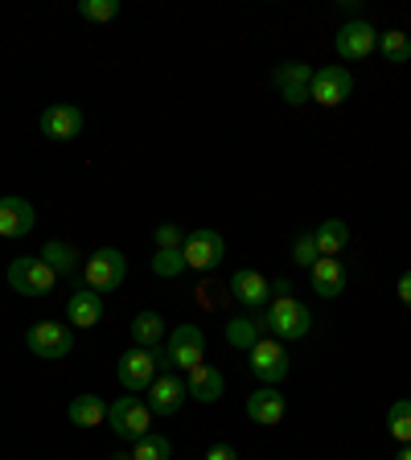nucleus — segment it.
Instances as JSON below:
<instances>
[{
  "mask_svg": "<svg viewBox=\"0 0 411 460\" xmlns=\"http://www.w3.org/2000/svg\"><path fill=\"white\" fill-rule=\"evenodd\" d=\"M161 366H169V354H165L161 345H153V349L136 345V349H128V354L115 362V378H120L124 391H148V386L156 383V370H161Z\"/></svg>",
  "mask_w": 411,
  "mask_h": 460,
  "instance_id": "f257e3e1",
  "label": "nucleus"
},
{
  "mask_svg": "<svg viewBox=\"0 0 411 460\" xmlns=\"http://www.w3.org/2000/svg\"><path fill=\"white\" fill-rule=\"evenodd\" d=\"M259 325L272 329V337H276V341H300V337L313 329V313H308L297 296H276L268 305V313H264V321H259Z\"/></svg>",
  "mask_w": 411,
  "mask_h": 460,
  "instance_id": "f03ea898",
  "label": "nucleus"
},
{
  "mask_svg": "<svg viewBox=\"0 0 411 460\" xmlns=\"http://www.w3.org/2000/svg\"><path fill=\"white\" fill-rule=\"evenodd\" d=\"M83 276H86V288H95L99 296H103V292H115V288L128 279V259H124V251L99 247L95 255L83 263Z\"/></svg>",
  "mask_w": 411,
  "mask_h": 460,
  "instance_id": "7ed1b4c3",
  "label": "nucleus"
},
{
  "mask_svg": "<svg viewBox=\"0 0 411 460\" xmlns=\"http://www.w3.org/2000/svg\"><path fill=\"white\" fill-rule=\"evenodd\" d=\"M107 423H112V431L120 440L136 444L140 436H148V428H153V411H148V402L124 394V399H115L112 407H107Z\"/></svg>",
  "mask_w": 411,
  "mask_h": 460,
  "instance_id": "20e7f679",
  "label": "nucleus"
},
{
  "mask_svg": "<svg viewBox=\"0 0 411 460\" xmlns=\"http://www.w3.org/2000/svg\"><path fill=\"white\" fill-rule=\"evenodd\" d=\"M25 345L29 354H38L41 362H58V358H70L75 349V333L58 321H38V325L25 329Z\"/></svg>",
  "mask_w": 411,
  "mask_h": 460,
  "instance_id": "39448f33",
  "label": "nucleus"
},
{
  "mask_svg": "<svg viewBox=\"0 0 411 460\" xmlns=\"http://www.w3.org/2000/svg\"><path fill=\"white\" fill-rule=\"evenodd\" d=\"M54 284H58L54 268L41 263L38 255H21V259H13L9 263V288L13 292H21V296H46Z\"/></svg>",
  "mask_w": 411,
  "mask_h": 460,
  "instance_id": "423d86ee",
  "label": "nucleus"
},
{
  "mask_svg": "<svg viewBox=\"0 0 411 460\" xmlns=\"http://www.w3.org/2000/svg\"><path fill=\"white\" fill-rule=\"evenodd\" d=\"M165 354H169V366L173 370H198L206 362V333L198 325H177L169 333V345H165Z\"/></svg>",
  "mask_w": 411,
  "mask_h": 460,
  "instance_id": "0eeeda50",
  "label": "nucleus"
},
{
  "mask_svg": "<svg viewBox=\"0 0 411 460\" xmlns=\"http://www.w3.org/2000/svg\"><path fill=\"white\" fill-rule=\"evenodd\" d=\"M288 370H292V358H288L284 341L264 337V341L251 349V374H255L264 386H280L288 378Z\"/></svg>",
  "mask_w": 411,
  "mask_h": 460,
  "instance_id": "6e6552de",
  "label": "nucleus"
},
{
  "mask_svg": "<svg viewBox=\"0 0 411 460\" xmlns=\"http://www.w3.org/2000/svg\"><path fill=\"white\" fill-rule=\"evenodd\" d=\"M182 255H185V268L193 271H214L227 255V243H222L219 230H190L182 243Z\"/></svg>",
  "mask_w": 411,
  "mask_h": 460,
  "instance_id": "1a4fd4ad",
  "label": "nucleus"
},
{
  "mask_svg": "<svg viewBox=\"0 0 411 460\" xmlns=\"http://www.w3.org/2000/svg\"><path fill=\"white\" fill-rule=\"evenodd\" d=\"M354 95V78L345 66H321L313 70V86H308V99L321 107H337Z\"/></svg>",
  "mask_w": 411,
  "mask_h": 460,
  "instance_id": "9d476101",
  "label": "nucleus"
},
{
  "mask_svg": "<svg viewBox=\"0 0 411 460\" xmlns=\"http://www.w3.org/2000/svg\"><path fill=\"white\" fill-rule=\"evenodd\" d=\"M379 49V29L371 21H345L337 29V58L345 62H366V58Z\"/></svg>",
  "mask_w": 411,
  "mask_h": 460,
  "instance_id": "9b49d317",
  "label": "nucleus"
},
{
  "mask_svg": "<svg viewBox=\"0 0 411 460\" xmlns=\"http://www.w3.org/2000/svg\"><path fill=\"white\" fill-rule=\"evenodd\" d=\"M272 86L284 95V103L300 107L308 99V86H313V70L305 62H284V66L272 70Z\"/></svg>",
  "mask_w": 411,
  "mask_h": 460,
  "instance_id": "f8f14e48",
  "label": "nucleus"
},
{
  "mask_svg": "<svg viewBox=\"0 0 411 460\" xmlns=\"http://www.w3.org/2000/svg\"><path fill=\"white\" fill-rule=\"evenodd\" d=\"M38 226V210L25 198H0V239H25Z\"/></svg>",
  "mask_w": 411,
  "mask_h": 460,
  "instance_id": "ddd939ff",
  "label": "nucleus"
},
{
  "mask_svg": "<svg viewBox=\"0 0 411 460\" xmlns=\"http://www.w3.org/2000/svg\"><path fill=\"white\" fill-rule=\"evenodd\" d=\"M230 292H235V300L243 308H264L272 300V279L259 276L255 268H239L230 276Z\"/></svg>",
  "mask_w": 411,
  "mask_h": 460,
  "instance_id": "4468645a",
  "label": "nucleus"
},
{
  "mask_svg": "<svg viewBox=\"0 0 411 460\" xmlns=\"http://www.w3.org/2000/svg\"><path fill=\"white\" fill-rule=\"evenodd\" d=\"M185 399H190V391H185V378H173V374H165V378H156V383L148 386V411L165 415V420L182 411Z\"/></svg>",
  "mask_w": 411,
  "mask_h": 460,
  "instance_id": "2eb2a0df",
  "label": "nucleus"
},
{
  "mask_svg": "<svg viewBox=\"0 0 411 460\" xmlns=\"http://www.w3.org/2000/svg\"><path fill=\"white\" fill-rule=\"evenodd\" d=\"M41 132H46L49 140H75V136L83 132V111H78L75 103H49L46 111H41Z\"/></svg>",
  "mask_w": 411,
  "mask_h": 460,
  "instance_id": "dca6fc26",
  "label": "nucleus"
},
{
  "mask_svg": "<svg viewBox=\"0 0 411 460\" xmlns=\"http://www.w3.org/2000/svg\"><path fill=\"white\" fill-rule=\"evenodd\" d=\"M308 284H313V292L321 300H337L345 292V263H337L334 255H321L308 268Z\"/></svg>",
  "mask_w": 411,
  "mask_h": 460,
  "instance_id": "f3484780",
  "label": "nucleus"
},
{
  "mask_svg": "<svg viewBox=\"0 0 411 460\" xmlns=\"http://www.w3.org/2000/svg\"><path fill=\"white\" fill-rule=\"evenodd\" d=\"M284 411H288V402L276 386H259V391L247 399V420L264 423V428H276V423L284 420Z\"/></svg>",
  "mask_w": 411,
  "mask_h": 460,
  "instance_id": "a211bd4d",
  "label": "nucleus"
},
{
  "mask_svg": "<svg viewBox=\"0 0 411 460\" xmlns=\"http://www.w3.org/2000/svg\"><path fill=\"white\" fill-rule=\"evenodd\" d=\"M67 316L75 329H91L103 321V296H99L95 288H78V292H70L67 300Z\"/></svg>",
  "mask_w": 411,
  "mask_h": 460,
  "instance_id": "6ab92c4d",
  "label": "nucleus"
},
{
  "mask_svg": "<svg viewBox=\"0 0 411 460\" xmlns=\"http://www.w3.org/2000/svg\"><path fill=\"white\" fill-rule=\"evenodd\" d=\"M222 370H214V366L201 362L198 370H190V378H185V391H190V399L198 402H219L222 399Z\"/></svg>",
  "mask_w": 411,
  "mask_h": 460,
  "instance_id": "aec40b11",
  "label": "nucleus"
},
{
  "mask_svg": "<svg viewBox=\"0 0 411 460\" xmlns=\"http://www.w3.org/2000/svg\"><path fill=\"white\" fill-rule=\"evenodd\" d=\"M41 263H49L54 268V276L62 279V276H75L78 268H83V259H78V251L70 247V243H62V239H49L46 247H41Z\"/></svg>",
  "mask_w": 411,
  "mask_h": 460,
  "instance_id": "412c9836",
  "label": "nucleus"
},
{
  "mask_svg": "<svg viewBox=\"0 0 411 460\" xmlns=\"http://www.w3.org/2000/svg\"><path fill=\"white\" fill-rule=\"evenodd\" d=\"M67 415H70L75 428H99V423L107 420V402L99 399V394H75L70 407H67Z\"/></svg>",
  "mask_w": 411,
  "mask_h": 460,
  "instance_id": "4be33fe9",
  "label": "nucleus"
},
{
  "mask_svg": "<svg viewBox=\"0 0 411 460\" xmlns=\"http://www.w3.org/2000/svg\"><path fill=\"white\" fill-rule=\"evenodd\" d=\"M165 329H169L165 316L153 313V308H144V313H136V321H132V341L144 345V349H153V345L165 337Z\"/></svg>",
  "mask_w": 411,
  "mask_h": 460,
  "instance_id": "5701e85b",
  "label": "nucleus"
},
{
  "mask_svg": "<svg viewBox=\"0 0 411 460\" xmlns=\"http://www.w3.org/2000/svg\"><path fill=\"white\" fill-rule=\"evenodd\" d=\"M313 239H317V251H321V255H334L337 259V251L350 243V226H345L342 218H326L321 226L313 230Z\"/></svg>",
  "mask_w": 411,
  "mask_h": 460,
  "instance_id": "b1692460",
  "label": "nucleus"
},
{
  "mask_svg": "<svg viewBox=\"0 0 411 460\" xmlns=\"http://www.w3.org/2000/svg\"><path fill=\"white\" fill-rule=\"evenodd\" d=\"M227 341L235 345V349H255L259 341H264V325H259V321H251V316H235V321H230L227 325Z\"/></svg>",
  "mask_w": 411,
  "mask_h": 460,
  "instance_id": "393cba45",
  "label": "nucleus"
},
{
  "mask_svg": "<svg viewBox=\"0 0 411 460\" xmlns=\"http://www.w3.org/2000/svg\"><path fill=\"white\" fill-rule=\"evenodd\" d=\"M379 54H383L391 66H403L411 58V38L403 29H383V33H379Z\"/></svg>",
  "mask_w": 411,
  "mask_h": 460,
  "instance_id": "a878e982",
  "label": "nucleus"
},
{
  "mask_svg": "<svg viewBox=\"0 0 411 460\" xmlns=\"http://www.w3.org/2000/svg\"><path fill=\"white\" fill-rule=\"evenodd\" d=\"M173 456V440L169 436H161V431H148V436H140L132 448V460H169Z\"/></svg>",
  "mask_w": 411,
  "mask_h": 460,
  "instance_id": "bb28decb",
  "label": "nucleus"
},
{
  "mask_svg": "<svg viewBox=\"0 0 411 460\" xmlns=\"http://www.w3.org/2000/svg\"><path fill=\"white\" fill-rule=\"evenodd\" d=\"M387 431L399 444H411V399H395L387 407Z\"/></svg>",
  "mask_w": 411,
  "mask_h": 460,
  "instance_id": "cd10ccee",
  "label": "nucleus"
},
{
  "mask_svg": "<svg viewBox=\"0 0 411 460\" xmlns=\"http://www.w3.org/2000/svg\"><path fill=\"white\" fill-rule=\"evenodd\" d=\"M182 271H190V268H185V255H182V251H156V255H153V276L177 279Z\"/></svg>",
  "mask_w": 411,
  "mask_h": 460,
  "instance_id": "c85d7f7f",
  "label": "nucleus"
},
{
  "mask_svg": "<svg viewBox=\"0 0 411 460\" xmlns=\"http://www.w3.org/2000/svg\"><path fill=\"white\" fill-rule=\"evenodd\" d=\"M78 13L86 21H115L120 17V0H78Z\"/></svg>",
  "mask_w": 411,
  "mask_h": 460,
  "instance_id": "c756f323",
  "label": "nucleus"
},
{
  "mask_svg": "<svg viewBox=\"0 0 411 460\" xmlns=\"http://www.w3.org/2000/svg\"><path fill=\"white\" fill-rule=\"evenodd\" d=\"M292 259H297L300 268H313L317 259H321V251H317V239H313V234H300V239L292 243Z\"/></svg>",
  "mask_w": 411,
  "mask_h": 460,
  "instance_id": "7c9ffc66",
  "label": "nucleus"
},
{
  "mask_svg": "<svg viewBox=\"0 0 411 460\" xmlns=\"http://www.w3.org/2000/svg\"><path fill=\"white\" fill-rule=\"evenodd\" d=\"M185 243V230L173 226V222H165V226H156V251H182Z\"/></svg>",
  "mask_w": 411,
  "mask_h": 460,
  "instance_id": "2f4dec72",
  "label": "nucleus"
},
{
  "mask_svg": "<svg viewBox=\"0 0 411 460\" xmlns=\"http://www.w3.org/2000/svg\"><path fill=\"white\" fill-rule=\"evenodd\" d=\"M206 460H239V448H235V444H214V448L206 452Z\"/></svg>",
  "mask_w": 411,
  "mask_h": 460,
  "instance_id": "473e14b6",
  "label": "nucleus"
},
{
  "mask_svg": "<svg viewBox=\"0 0 411 460\" xmlns=\"http://www.w3.org/2000/svg\"><path fill=\"white\" fill-rule=\"evenodd\" d=\"M399 300H403V305L411 308V268H407V271H403V276H399Z\"/></svg>",
  "mask_w": 411,
  "mask_h": 460,
  "instance_id": "72a5a7b5",
  "label": "nucleus"
},
{
  "mask_svg": "<svg viewBox=\"0 0 411 460\" xmlns=\"http://www.w3.org/2000/svg\"><path fill=\"white\" fill-rule=\"evenodd\" d=\"M395 460H411V444H399V452H395Z\"/></svg>",
  "mask_w": 411,
  "mask_h": 460,
  "instance_id": "f704fd0d",
  "label": "nucleus"
},
{
  "mask_svg": "<svg viewBox=\"0 0 411 460\" xmlns=\"http://www.w3.org/2000/svg\"><path fill=\"white\" fill-rule=\"evenodd\" d=\"M112 460H132V456H128V452H115V456Z\"/></svg>",
  "mask_w": 411,
  "mask_h": 460,
  "instance_id": "c9c22d12",
  "label": "nucleus"
}]
</instances>
